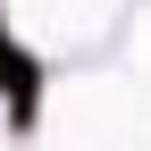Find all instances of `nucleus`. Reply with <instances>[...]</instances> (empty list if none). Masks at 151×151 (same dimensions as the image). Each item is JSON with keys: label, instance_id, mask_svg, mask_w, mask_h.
I'll return each instance as SVG.
<instances>
[{"label": "nucleus", "instance_id": "obj_1", "mask_svg": "<svg viewBox=\"0 0 151 151\" xmlns=\"http://www.w3.org/2000/svg\"><path fill=\"white\" fill-rule=\"evenodd\" d=\"M0 101H9V126L17 134L42 126V59H34L25 42H9V34H0Z\"/></svg>", "mask_w": 151, "mask_h": 151}]
</instances>
